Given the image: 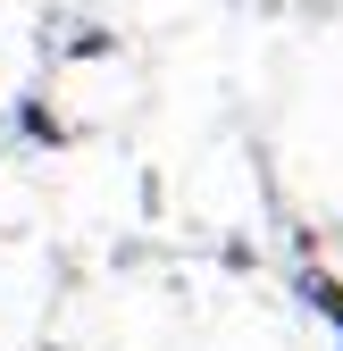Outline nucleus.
<instances>
[{"instance_id": "nucleus-3", "label": "nucleus", "mask_w": 343, "mask_h": 351, "mask_svg": "<svg viewBox=\"0 0 343 351\" xmlns=\"http://www.w3.org/2000/svg\"><path fill=\"white\" fill-rule=\"evenodd\" d=\"M109 51H117V42L101 25H75V42H67V59H109Z\"/></svg>"}, {"instance_id": "nucleus-2", "label": "nucleus", "mask_w": 343, "mask_h": 351, "mask_svg": "<svg viewBox=\"0 0 343 351\" xmlns=\"http://www.w3.org/2000/svg\"><path fill=\"white\" fill-rule=\"evenodd\" d=\"M17 134H25V143H51V151H59V143H67V125H59L51 109H42V101H25V109H17Z\"/></svg>"}, {"instance_id": "nucleus-4", "label": "nucleus", "mask_w": 343, "mask_h": 351, "mask_svg": "<svg viewBox=\"0 0 343 351\" xmlns=\"http://www.w3.org/2000/svg\"><path fill=\"white\" fill-rule=\"evenodd\" d=\"M335 343H343V318H335Z\"/></svg>"}, {"instance_id": "nucleus-1", "label": "nucleus", "mask_w": 343, "mask_h": 351, "mask_svg": "<svg viewBox=\"0 0 343 351\" xmlns=\"http://www.w3.org/2000/svg\"><path fill=\"white\" fill-rule=\"evenodd\" d=\"M293 293H302V301H310V310H318L327 326L343 318V276H327V268H302V285H293Z\"/></svg>"}]
</instances>
